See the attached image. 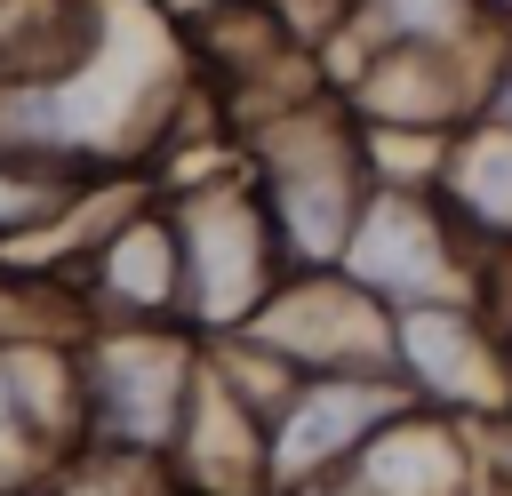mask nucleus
Masks as SVG:
<instances>
[{
	"label": "nucleus",
	"mask_w": 512,
	"mask_h": 496,
	"mask_svg": "<svg viewBox=\"0 0 512 496\" xmlns=\"http://www.w3.org/2000/svg\"><path fill=\"white\" fill-rule=\"evenodd\" d=\"M136 8H152V16H168V24H192V16H208V8H224V0H136Z\"/></svg>",
	"instance_id": "obj_20"
},
{
	"label": "nucleus",
	"mask_w": 512,
	"mask_h": 496,
	"mask_svg": "<svg viewBox=\"0 0 512 496\" xmlns=\"http://www.w3.org/2000/svg\"><path fill=\"white\" fill-rule=\"evenodd\" d=\"M240 176H248L288 272H336V256L376 192L360 168V128L344 120L336 96H312L280 120H256L240 136Z\"/></svg>",
	"instance_id": "obj_1"
},
{
	"label": "nucleus",
	"mask_w": 512,
	"mask_h": 496,
	"mask_svg": "<svg viewBox=\"0 0 512 496\" xmlns=\"http://www.w3.org/2000/svg\"><path fill=\"white\" fill-rule=\"evenodd\" d=\"M392 384L408 408L456 416V424H496L512 416V368L496 344V320L480 296H440L392 312Z\"/></svg>",
	"instance_id": "obj_5"
},
{
	"label": "nucleus",
	"mask_w": 512,
	"mask_h": 496,
	"mask_svg": "<svg viewBox=\"0 0 512 496\" xmlns=\"http://www.w3.org/2000/svg\"><path fill=\"white\" fill-rule=\"evenodd\" d=\"M48 496H176L160 456H112V448H72L40 472Z\"/></svg>",
	"instance_id": "obj_16"
},
{
	"label": "nucleus",
	"mask_w": 512,
	"mask_h": 496,
	"mask_svg": "<svg viewBox=\"0 0 512 496\" xmlns=\"http://www.w3.org/2000/svg\"><path fill=\"white\" fill-rule=\"evenodd\" d=\"M72 360H80V448L168 464L184 400L200 384V336L192 328H88Z\"/></svg>",
	"instance_id": "obj_3"
},
{
	"label": "nucleus",
	"mask_w": 512,
	"mask_h": 496,
	"mask_svg": "<svg viewBox=\"0 0 512 496\" xmlns=\"http://www.w3.org/2000/svg\"><path fill=\"white\" fill-rule=\"evenodd\" d=\"M288 496H344V488H288Z\"/></svg>",
	"instance_id": "obj_22"
},
{
	"label": "nucleus",
	"mask_w": 512,
	"mask_h": 496,
	"mask_svg": "<svg viewBox=\"0 0 512 496\" xmlns=\"http://www.w3.org/2000/svg\"><path fill=\"white\" fill-rule=\"evenodd\" d=\"M8 496H48V488H40V480H32V488H8Z\"/></svg>",
	"instance_id": "obj_23"
},
{
	"label": "nucleus",
	"mask_w": 512,
	"mask_h": 496,
	"mask_svg": "<svg viewBox=\"0 0 512 496\" xmlns=\"http://www.w3.org/2000/svg\"><path fill=\"white\" fill-rule=\"evenodd\" d=\"M48 464H40V448L24 440V424H16V400H8V368H0V496L8 488H32Z\"/></svg>",
	"instance_id": "obj_17"
},
{
	"label": "nucleus",
	"mask_w": 512,
	"mask_h": 496,
	"mask_svg": "<svg viewBox=\"0 0 512 496\" xmlns=\"http://www.w3.org/2000/svg\"><path fill=\"white\" fill-rule=\"evenodd\" d=\"M336 272L376 296L384 312H408V304H440V296H480V256L456 240V224L440 216L432 192H368Z\"/></svg>",
	"instance_id": "obj_6"
},
{
	"label": "nucleus",
	"mask_w": 512,
	"mask_h": 496,
	"mask_svg": "<svg viewBox=\"0 0 512 496\" xmlns=\"http://www.w3.org/2000/svg\"><path fill=\"white\" fill-rule=\"evenodd\" d=\"M344 496H480V440L456 416L400 408L360 440V456L328 480Z\"/></svg>",
	"instance_id": "obj_10"
},
{
	"label": "nucleus",
	"mask_w": 512,
	"mask_h": 496,
	"mask_svg": "<svg viewBox=\"0 0 512 496\" xmlns=\"http://www.w3.org/2000/svg\"><path fill=\"white\" fill-rule=\"evenodd\" d=\"M168 224H176V256H184V328L200 344L216 336H240L264 296L288 280L280 264V240L240 176V160L208 168V176H176V184H152Z\"/></svg>",
	"instance_id": "obj_2"
},
{
	"label": "nucleus",
	"mask_w": 512,
	"mask_h": 496,
	"mask_svg": "<svg viewBox=\"0 0 512 496\" xmlns=\"http://www.w3.org/2000/svg\"><path fill=\"white\" fill-rule=\"evenodd\" d=\"M408 408V392L392 376H296L288 408L264 424V464H272V496L288 488H328L360 440L376 424H392Z\"/></svg>",
	"instance_id": "obj_9"
},
{
	"label": "nucleus",
	"mask_w": 512,
	"mask_h": 496,
	"mask_svg": "<svg viewBox=\"0 0 512 496\" xmlns=\"http://www.w3.org/2000/svg\"><path fill=\"white\" fill-rule=\"evenodd\" d=\"M0 368H8V400H16V424L40 448V464L72 456L80 448V360H72V344H56V336L0 344Z\"/></svg>",
	"instance_id": "obj_14"
},
{
	"label": "nucleus",
	"mask_w": 512,
	"mask_h": 496,
	"mask_svg": "<svg viewBox=\"0 0 512 496\" xmlns=\"http://www.w3.org/2000/svg\"><path fill=\"white\" fill-rule=\"evenodd\" d=\"M472 440H480V480H488L496 496H512V416L472 424Z\"/></svg>",
	"instance_id": "obj_18"
},
{
	"label": "nucleus",
	"mask_w": 512,
	"mask_h": 496,
	"mask_svg": "<svg viewBox=\"0 0 512 496\" xmlns=\"http://www.w3.org/2000/svg\"><path fill=\"white\" fill-rule=\"evenodd\" d=\"M352 32L368 48H496L472 0H360Z\"/></svg>",
	"instance_id": "obj_15"
},
{
	"label": "nucleus",
	"mask_w": 512,
	"mask_h": 496,
	"mask_svg": "<svg viewBox=\"0 0 512 496\" xmlns=\"http://www.w3.org/2000/svg\"><path fill=\"white\" fill-rule=\"evenodd\" d=\"M504 48V40H496ZM496 48H368V64L336 88L352 128H408V136H456L488 104Z\"/></svg>",
	"instance_id": "obj_8"
},
{
	"label": "nucleus",
	"mask_w": 512,
	"mask_h": 496,
	"mask_svg": "<svg viewBox=\"0 0 512 496\" xmlns=\"http://www.w3.org/2000/svg\"><path fill=\"white\" fill-rule=\"evenodd\" d=\"M96 32H104V0H0V96L72 80Z\"/></svg>",
	"instance_id": "obj_13"
},
{
	"label": "nucleus",
	"mask_w": 512,
	"mask_h": 496,
	"mask_svg": "<svg viewBox=\"0 0 512 496\" xmlns=\"http://www.w3.org/2000/svg\"><path fill=\"white\" fill-rule=\"evenodd\" d=\"M472 8H480V24H488L496 40H512V0H472Z\"/></svg>",
	"instance_id": "obj_21"
},
{
	"label": "nucleus",
	"mask_w": 512,
	"mask_h": 496,
	"mask_svg": "<svg viewBox=\"0 0 512 496\" xmlns=\"http://www.w3.org/2000/svg\"><path fill=\"white\" fill-rule=\"evenodd\" d=\"M352 8H360V0H352Z\"/></svg>",
	"instance_id": "obj_24"
},
{
	"label": "nucleus",
	"mask_w": 512,
	"mask_h": 496,
	"mask_svg": "<svg viewBox=\"0 0 512 496\" xmlns=\"http://www.w3.org/2000/svg\"><path fill=\"white\" fill-rule=\"evenodd\" d=\"M240 336L288 376H392V312L344 272H288Z\"/></svg>",
	"instance_id": "obj_7"
},
{
	"label": "nucleus",
	"mask_w": 512,
	"mask_h": 496,
	"mask_svg": "<svg viewBox=\"0 0 512 496\" xmlns=\"http://www.w3.org/2000/svg\"><path fill=\"white\" fill-rule=\"evenodd\" d=\"M480 120H504V128H512V40H504L496 64H488V104H480Z\"/></svg>",
	"instance_id": "obj_19"
},
{
	"label": "nucleus",
	"mask_w": 512,
	"mask_h": 496,
	"mask_svg": "<svg viewBox=\"0 0 512 496\" xmlns=\"http://www.w3.org/2000/svg\"><path fill=\"white\" fill-rule=\"evenodd\" d=\"M64 280L80 288L88 328H184V256H176V224L160 208V192L112 184L96 208L88 248L64 264Z\"/></svg>",
	"instance_id": "obj_4"
},
{
	"label": "nucleus",
	"mask_w": 512,
	"mask_h": 496,
	"mask_svg": "<svg viewBox=\"0 0 512 496\" xmlns=\"http://www.w3.org/2000/svg\"><path fill=\"white\" fill-rule=\"evenodd\" d=\"M168 480H176V496H272L264 416L240 408L208 376V360H200V384L184 400V424H176V448H168Z\"/></svg>",
	"instance_id": "obj_11"
},
{
	"label": "nucleus",
	"mask_w": 512,
	"mask_h": 496,
	"mask_svg": "<svg viewBox=\"0 0 512 496\" xmlns=\"http://www.w3.org/2000/svg\"><path fill=\"white\" fill-rule=\"evenodd\" d=\"M432 200H440V216L456 224V240H464L480 264L512 256V128H504V120L456 128Z\"/></svg>",
	"instance_id": "obj_12"
}]
</instances>
